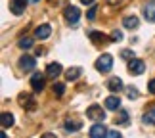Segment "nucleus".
<instances>
[{"label": "nucleus", "instance_id": "obj_27", "mask_svg": "<svg viewBox=\"0 0 155 138\" xmlns=\"http://www.w3.org/2000/svg\"><path fill=\"white\" fill-rule=\"evenodd\" d=\"M96 6H94V8H90V10H88V14H86V17H88V19H94V17H96Z\"/></svg>", "mask_w": 155, "mask_h": 138}, {"label": "nucleus", "instance_id": "obj_15", "mask_svg": "<svg viewBox=\"0 0 155 138\" xmlns=\"http://www.w3.org/2000/svg\"><path fill=\"white\" fill-rule=\"evenodd\" d=\"M123 25L127 27V29H138L140 21H138V17H136V15H127L123 19Z\"/></svg>", "mask_w": 155, "mask_h": 138}, {"label": "nucleus", "instance_id": "obj_30", "mask_svg": "<svg viewBox=\"0 0 155 138\" xmlns=\"http://www.w3.org/2000/svg\"><path fill=\"white\" fill-rule=\"evenodd\" d=\"M81 2L84 4V6H88V4H94V0H81Z\"/></svg>", "mask_w": 155, "mask_h": 138}, {"label": "nucleus", "instance_id": "obj_23", "mask_svg": "<svg viewBox=\"0 0 155 138\" xmlns=\"http://www.w3.org/2000/svg\"><path fill=\"white\" fill-rule=\"evenodd\" d=\"M63 92H65V85H63V82H56V85H54V94L61 96Z\"/></svg>", "mask_w": 155, "mask_h": 138}, {"label": "nucleus", "instance_id": "obj_12", "mask_svg": "<svg viewBox=\"0 0 155 138\" xmlns=\"http://www.w3.org/2000/svg\"><path fill=\"white\" fill-rule=\"evenodd\" d=\"M107 88H109L111 92H121L124 86H123V81L119 79V77H111V79L107 81Z\"/></svg>", "mask_w": 155, "mask_h": 138}, {"label": "nucleus", "instance_id": "obj_18", "mask_svg": "<svg viewBox=\"0 0 155 138\" xmlns=\"http://www.w3.org/2000/svg\"><path fill=\"white\" fill-rule=\"evenodd\" d=\"M81 73H82L81 67H71V69L65 71V77H67V81H77L81 77Z\"/></svg>", "mask_w": 155, "mask_h": 138}, {"label": "nucleus", "instance_id": "obj_4", "mask_svg": "<svg viewBox=\"0 0 155 138\" xmlns=\"http://www.w3.org/2000/svg\"><path fill=\"white\" fill-rule=\"evenodd\" d=\"M19 67L23 71H33V69H37V59L33 56H29V54H23L19 58Z\"/></svg>", "mask_w": 155, "mask_h": 138}, {"label": "nucleus", "instance_id": "obj_19", "mask_svg": "<svg viewBox=\"0 0 155 138\" xmlns=\"http://www.w3.org/2000/svg\"><path fill=\"white\" fill-rule=\"evenodd\" d=\"M88 37H90V40H92L94 44H100V42L104 44V42H105V39H107L105 35H104V33H100V31H90V35H88Z\"/></svg>", "mask_w": 155, "mask_h": 138}, {"label": "nucleus", "instance_id": "obj_17", "mask_svg": "<svg viewBox=\"0 0 155 138\" xmlns=\"http://www.w3.org/2000/svg\"><path fill=\"white\" fill-rule=\"evenodd\" d=\"M0 123H2L4 129H10L12 125H14V115H12V113H8V111H4L2 115H0Z\"/></svg>", "mask_w": 155, "mask_h": 138}, {"label": "nucleus", "instance_id": "obj_5", "mask_svg": "<svg viewBox=\"0 0 155 138\" xmlns=\"http://www.w3.org/2000/svg\"><path fill=\"white\" fill-rule=\"evenodd\" d=\"M142 14L150 23H155V0H147L144 8H142Z\"/></svg>", "mask_w": 155, "mask_h": 138}, {"label": "nucleus", "instance_id": "obj_9", "mask_svg": "<svg viewBox=\"0 0 155 138\" xmlns=\"http://www.w3.org/2000/svg\"><path fill=\"white\" fill-rule=\"evenodd\" d=\"M19 104H21L23 109H27V111H31V109L37 107V102L33 100L31 94H19Z\"/></svg>", "mask_w": 155, "mask_h": 138}, {"label": "nucleus", "instance_id": "obj_10", "mask_svg": "<svg viewBox=\"0 0 155 138\" xmlns=\"http://www.w3.org/2000/svg\"><path fill=\"white\" fill-rule=\"evenodd\" d=\"M52 35V27L48 25V23H44V25H40L35 29V39H38V40H44V39H48Z\"/></svg>", "mask_w": 155, "mask_h": 138}, {"label": "nucleus", "instance_id": "obj_13", "mask_svg": "<svg viewBox=\"0 0 155 138\" xmlns=\"http://www.w3.org/2000/svg\"><path fill=\"white\" fill-rule=\"evenodd\" d=\"M105 107L111 111H119V107H121V100H119V96H109V98H105Z\"/></svg>", "mask_w": 155, "mask_h": 138}, {"label": "nucleus", "instance_id": "obj_21", "mask_svg": "<svg viewBox=\"0 0 155 138\" xmlns=\"http://www.w3.org/2000/svg\"><path fill=\"white\" fill-rule=\"evenodd\" d=\"M144 123L146 125H155V107H150L144 115Z\"/></svg>", "mask_w": 155, "mask_h": 138}, {"label": "nucleus", "instance_id": "obj_20", "mask_svg": "<svg viewBox=\"0 0 155 138\" xmlns=\"http://www.w3.org/2000/svg\"><path fill=\"white\" fill-rule=\"evenodd\" d=\"M127 123H128V111L119 109L117 117H115V125H127Z\"/></svg>", "mask_w": 155, "mask_h": 138}, {"label": "nucleus", "instance_id": "obj_2", "mask_svg": "<svg viewBox=\"0 0 155 138\" xmlns=\"http://www.w3.org/2000/svg\"><path fill=\"white\" fill-rule=\"evenodd\" d=\"M86 117L92 119V121H104V119H105V111L102 109V106L94 104V106H90L86 109Z\"/></svg>", "mask_w": 155, "mask_h": 138}, {"label": "nucleus", "instance_id": "obj_16", "mask_svg": "<svg viewBox=\"0 0 155 138\" xmlns=\"http://www.w3.org/2000/svg\"><path fill=\"white\" fill-rule=\"evenodd\" d=\"M81 127H82V123L79 121V119H67V121H65V129H67L69 133L81 130Z\"/></svg>", "mask_w": 155, "mask_h": 138}, {"label": "nucleus", "instance_id": "obj_25", "mask_svg": "<svg viewBox=\"0 0 155 138\" xmlns=\"http://www.w3.org/2000/svg\"><path fill=\"white\" fill-rule=\"evenodd\" d=\"M121 58H124V59H132V58H134V52H132V50H123V52H121Z\"/></svg>", "mask_w": 155, "mask_h": 138}, {"label": "nucleus", "instance_id": "obj_3", "mask_svg": "<svg viewBox=\"0 0 155 138\" xmlns=\"http://www.w3.org/2000/svg\"><path fill=\"white\" fill-rule=\"evenodd\" d=\"M144 69H146V63L142 62V59H138V58H132L128 62V73L130 75H142Z\"/></svg>", "mask_w": 155, "mask_h": 138}, {"label": "nucleus", "instance_id": "obj_22", "mask_svg": "<svg viewBox=\"0 0 155 138\" xmlns=\"http://www.w3.org/2000/svg\"><path fill=\"white\" fill-rule=\"evenodd\" d=\"M33 42H35L33 39H29V37H23V39L19 40V48H21V50H29V48L33 46Z\"/></svg>", "mask_w": 155, "mask_h": 138}, {"label": "nucleus", "instance_id": "obj_8", "mask_svg": "<svg viewBox=\"0 0 155 138\" xmlns=\"http://www.w3.org/2000/svg\"><path fill=\"white\" fill-rule=\"evenodd\" d=\"M44 75L42 73H33L31 77V86H33V90L35 92H40V90H44Z\"/></svg>", "mask_w": 155, "mask_h": 138}, {"label": "nucleus", "instance_id": "obj_6", "mask_svg": "<svg viewBox=\"0 0 155 138\" xmlns=\"http://www.w3.org/2000/svg\"><path fill=\"white\" fill-rule=\"evenodd\" d=\"M27 2H29V0H10L8 8H10V12H12L14 15H21L23 12H25Z\"/></svg>", "mask_w": 155, "mask_h": 138}, {"label": "nucleus", "instance_id": "obj_24", "mask_svg": "<svg viewBox=\"0 0 155 138\" xmlns=\"http://www.w3.org/2000/svg\"><path fill=\"white\" fill-rule=\"evenodd\" d=\"M111 40H113V42H121V40H123V31H117V29H115V31L111 33Z\"/></svg>", "mask_w": 155, "mask_h": 138}, {"label": "nucleus", "instance_id": "obj_26", "mask_svg": "<svg viewBox=\"0 0 155 138\" xmlns=\"http://www.w3.org/2000/svg\"><path fill=\"white\" fill-rule=\"evenodd\" d=\"M127 94L130 96V98H138V90H136V88H132V86L127 88Z\"/></svg>", "mask_w": 155, "mask_h": 138}, {"label": "nucleus", "instance_id": "obj_11", "mask_svg": "<svg viewBox=\"0 0 155 138\" xmlns=\"http://www.w3.org/2000/svg\"><path fill=\"white\" fill-rule=\"evenodd\" d=\"M88 134H90V138H102V136L107 134V129L102 123H96V125H92V129L88 130Z\"/></svg>", "mask_w": 155, "mask_h": 138}, {"label": "nucleus", "instance_id": "obj_1", "mask_svg": "<svg viewBox=\"0 0 155 138\" xmlns=\"http://www.w3.org/2000/svg\"><path fill=\"white\" fill-rule=\"evenodd\" d=\"M113 67V56L111 54H102L98 59H96V69L100 73H109Z\"/></svg>", "mask_w": 155, "mask_h": 138}, {"label": "nucleus", "instance_id": "obj_28", "mask_svg": "<svg viewBox=\"0 0 155 138\" xmlns=\"http://www.w3.org/2000/svg\"><path fill=\"white\" fill-rule=\"evenodd\" d=\"M147 92H150V94H155V79L150 81V85H147Z\"/></svg>", "mask_w": 155, "mask_h": 138}, {"label": "nucleus", "instance_id": "obj_14", "mask_svg": "<svg viewBox=\"0 0 155 138\" xmlns=\"http://www.w3.org/2000/svg\"><path fill=\"white\" fill-rule=\"evenodd\" d=\"M61 75V65L59 63H50L48 67H46V77H50V79H56V77Z\"/></svg>", "mask_w": 155, "mask_h": 138}, {"label": "nucleus", "instance_id": "obj_7", "mask_svg": "<svg viewBox=\"0 0 155 138\" xmlns=\"http://www.w3.org/2000/svg\"><path fill=\"white\" fill-rule=\"evenodd\" d=\"M63 15H65V19H67L69 23H75L79 21V17H81V10L77 8V6H67L65 8V12H63Z\"/></svg>", "mask_w": 155, "mask_h": 138}, {"label": "nucleus", "instance_id": "obj_29", "mask_svg": "<svg viewBox=\"0 0 155 138\" xmlns=\"http://www.w3.org/2000/svg\"><path fill=\"white\" fill-rule=\"evenodd\" d=\"M105 136H109V138H119V136H121V133H119V130H107Z\"/></svg>", "mask_w": 155, "mask_h": 138}, {"label": "nucleus", "instance_id": "obj_31", "mask_svg": "<svg viewBox=\"0 0 155 138\" xmlns=\"http://www.w3.org/2000/svg\"><path fill=\"white\" fill-rule=\"evenodd\" d=\"M29 2H31V4H37V2H40V0H29Z\"/></svg>", "mask_w": 155, "mask_h": 138}]
</instances>
